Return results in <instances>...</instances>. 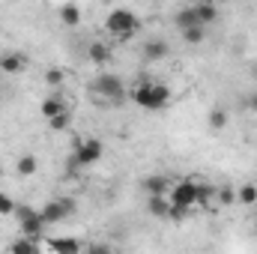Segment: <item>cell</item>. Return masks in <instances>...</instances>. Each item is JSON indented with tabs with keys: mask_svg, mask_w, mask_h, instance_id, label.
I'll return each instance as SVG.
<instances>
[{
	"mask_svg": "<svg viewBox=\"0 0 257 254\" xmlns=\"http://www.w3.org/2000/svg\"><path fill=\"white\" fill-rule=\"evenodd\" d=\"M132 102L147 108V111H162L168 102H171V87L168 84H153V81H144L141 87L132 90Z\"/></svg>",
	"mask_w": 257,
	"mask_h": 254,
	"instance_id": "obj_1",
	"label": "cell"
},
{
	"mask_svg": "<svg viewBox=\"0 0 257 254\" xmlns=\"http://www.w3.org/2000/svg\"><path fill=\"white\" fill-rule=\"evenodd\" d=\"M105 27H108V33H114L120 42H126V39L135 36V30H138L141 24H138V15H135L132 9H111L108 18H105Z\"/></svg>",
	"mask_w": 257,
	"mask_h": 254,
	"instance_id": "obj_2",
	"label": "cell"
},
{
	"mask_svg": "<svg viewBox=\"0 0 257 254\" xmlns=\"http://www.w3.org/2000/svg\"><path fill=\"white\" fill-rule=\"evenodd\" d=\"M93 93H99V96H105L111 102H120L126 96V84L117 75H111V72H99L96 81H93Z\"/></svg>",
	"mask_w": 257,
	"mask_h": 254,
	"instance_id": "obj_3",
	"label": "cell"
},
{
	"mask_svg": "<svg viewBox=\"0 0 257 254\" xmlns=\"http://www.w3.org/2000/svg\"><path fill=\"white\" fill-rule=\"evenodd\" d=\"M75 212V200L72 197H57V200H48L42 209H39V218H42V224H57V221H63Z\"/></svg>",
	"mask_w": 257,
	"mask_h": 254,
	"instance_id": "obj_4",
	"label": "cell"
},
{
	"mask_svg": "<svg viewBox=\"0 0 257 254\" xmlns=\"http://www.w3.org/2000/svg\"><path fill=\"white\" fill-rule=\"evenodd\" d=\"M105 156V147H102V141H96V138H90V141H81L78 144V150H75V156H72V168L75 165H81V168H87V165H96L99 159Z\"/></svg>",
	"mask_w": 257,
	"mask_h": 254,
	"instance_id": "obj_5",
	"label": "cell"
},
{
	"mask_svg": "<svg viewBox=\"0 0 257 254\" xmlns=\"http://www.w3.org/2000/svg\"><path fill=\"white\" fill-rule=\"evenodd\" d=\"M171 203L174 206H183V209H192L194 203H197V186L189 183V180L171 186Z\"/></svg>",
	"mask_w": 257,
	"mask_h": 254,
	"instance_id": "obj_6",
	"label": "cell"
},
{
	"mask_svg": "<svg viewBox=\"0 0 257 254\" xmlns=\"http://www.w3.org/2000/svg\"><path fill=\"white\" fill-rule=\"evenodd\" d=\"M144 191L150 197H165V194H171V180L162 177V174H153V177L144 180Z\"/></svg>",
	"mask_w": 257,
	"mask_h": 254,
	"instance_id": "obj_7",
	"label": "cell"
},
{
	"mask_svg": "<svg viewBox=\"0 0 257 254\" xmlns=\"http://www.w3.org/2000/svg\"><path fill=\"white\" fill-rule=\"evenodd\" d=\"M168 51H171V48H168L165 39H150V42L144 45V60H147V63H159L162 57H168Z\"/></svg>",
	"mask_w": 257,
	"mask_h": 254,
	"instance_id": "obj_8",
	"label": "cell"
},
{
	"mask_svg": "<svg viewBox=\"0 0 257 254\" xmlns=\"http://www.w3.org/2000/svg\"><path fill=\"white\" fill-rule=\"evenodd\" d=\"M48 248L54 254H81V242L75 236H57V239H48Z\"/></svg>",
	"mask_w": 257,
	"mask_h": 254,
	"instance_id": "obj_9",
	"label": "cell"
},
{
	"mask_svg": "<svg viewBox=\"0 0 257 254\" xmlns=\"http://www.w3.org/2000/svg\"><path fill=\"white\" fill-rule=\"evenodd\" d=\"M60 114H66V102L60 93H54V96H48L45 102H42V117L45 120H54V117H60Z\"/></svg>",
	"mask_w": 257,
	"mask_h": 254,
	"instance_id": "obj_10",
	"label": "cell"
},
{
	"mask_svg": "<svg viewBox=\"0 0 257 254\" xmlns=\"http://www.w3.org/2000/svg\"><path fill=\"white\" fill-rule=\"evenodd\" d=\"M174 24L180 27V33H183V30H189V27H203V24L197 21V12H194V6H183V9L174 15Z\"/></svg>",
	"mask_w": 257,
	"mask_h": 254,
	"instance_id": "obj_11",
	"label": "cell"
},
{
	"mask_svg": "<svg viewBox=\"0 0 257 254\" xmlns=\"http://www.w3.org/2000/svg\"><path fill=\"white\" fill-rule=\"evenodd\" d=\"M18 224H21V233H24L27 239H39V236H42V227H45L42 218H39V212H33L30 218H24V221H18Z\"/></svg>",
	"mask_w": 257,
	"mask_h": 254,
	"instance_id": "obj_12",
	"label": "cell"
},
{
	"mask_svg": "<svg viewBox=\"0 0 257 254\" xmlns=\"http://www.w3.org/2000/svg\"><path fill=\"white\" fill-rule=\"evenodd\" d=\"M0 72H9V75L24 72V57H21V54H12V51L0 54Z\"/></svg>",
	"mask_w": 257,
	"mask_h": 254,
	"instance_id": "obj_13",
	"label": "cell"
},
{
	"mask_svg": "<svg viewBox=\"0 0 257 254\" xmlns=\"http://www.w3.org/2000/svg\"><path fill=\"white\" fill-rule=\"evenodd\" d=\"M87 54H90V60L96 66H108L111 63V48L105 45V42H93L90 48H87Z\"/></svg>",
	"mask_w": 257,
	"mask_h": 254,
	"instance_id": "obj_14",
	"label": "cell"
},
{
	"mask_svg": "<svg viewBox=\"0 0 257 254\" xmlns=\"http://www.w3.org/2000/svg\"><path fill=\"white\" fill-rule=\"evenodd\" d=\"M194 12H197V21H200L203 27L218 18V6H212V3H194Z\"/></svg>",
	"mask_w": 257,
	"mask_h": 254,
	"instance_id": "obj_15",
	"label": "cell"
},
{
	"mask_svg": "<svg viewBox=\"0 0 257 254\" xmlns=\"http://www.w3.org/2000/svg\"><path fill=\"white\" fill-rule=\"evenodd\" d=\"M147 209H150L156 218H168V212H171V200H168V197H150Z\"/></svg>",
	"mask_w": 257,
	"mask_h": 254,
	"instance_id": "obj_16",
	"label": "cell"
},
{
	"mask_svg": "<svg viewBox=\"0 0 257 254\" xmlns=\"http://www.w3.org/2000/svg\"><path fill=\"white\" fill-rule=\"evenodd\" d=\"M60 21H63V24H69V27L81 24V9H78L75 3H66V6H60Z\"/></svg>",
	"mask_w": 257,
	"mask_h": 254,
	"instance_id": "obj_17",
	"label": "cell"
},
{
	"mask_svg": "<svg viewBox=\"0 0 257 254\" xmlns=\"http://www.w3.org/2000/svg\"><path fill=\"white\" fill-rule=\"evenodd\" d=\"M36 168H39L36 156H21V159H18V165H15V171H18L21 177H33V174H36Z\"/></svg>",
	"mask_w": 257,
	"mask_h": 254,
	"instance_id": "obj_18",
	"label": "cell"
},
{
	"mask_svg": "<svg viewBox=\"0 0 257 254\" xmlns=\"http://www.w3.org/2000/svg\"><path fill=\"white\" fill-rule=\"evenodd\" d=\"M236 200H239V203H245V206L257 203V186H251V183L239 186V189H236Z\"/></svg>",
	"mask_w": 257,
	"mask_h": 254,
	"instance_id": "obj_19",
	"label": "cell"
},
{
	"mask_svg": "<svg viewBox=\"0 0 257 254\" xmlns=\"http://www.w3.org/2000/svg\"><path fill=\"white\" fill-rule=\"evenodd\" d=\"M9 254H36V239H27V236L15 239L12 248H9Z\"/></svg>",
	"mask_w": 257,
	"mask_h": 254,
	"instance_id": "obj_20",
	"label": "cell"
},
{
	"mask_svg": "<svg viewBox=\"0 0 257 254\" xmlns=\"http://www.w3.org/2000/svg\"><path fill=\"white\" fill-rule=\"evenodd\" d=\"M224 126H227V111H224V108H212V111H209V129L221 132Z\"/></svg>",
	"mask_w": 257,
	"mask_h": 254,
	"instance_id": "obj_21",
	"label": "cell"
},
{
	"mask_svg": "<svg viewBox=\"0 0 257 254\" xmlns=\"http://www.w3.org/2000/svg\"><path fill=\"white\" fill-rule=\"evenodd\" d=\"M183 39L189 45H200L206 39V27H189V30H183Z\"/></svg>",
	"mask_w": 257,
	"mask_h": 254,
	"instance_id": "obj_22",
	"label": "cell"
},
{
	"mask_svg": "<svg viewBox=\"0 0 257 254\" xmlns=\"http://www.w3.org/2000/svg\"><path fill=\"white\" fill-rule=\"evenodd\" d=\"M215 197H218V203L230 206V203L236 200V189H230V186H221V189H215Z\"/></svg>",
	"mask_w": 257,
	"mask_h": 254,
	"instance_id": "obj_23",
	"label": "cell"
},
{
	"mask_svg": "<svg viewBox=\"0 0 257 254\" xmlns=\"http://www.w3.org/2000/svg\"><path fill=\"white\" fill-rule=\"evenodd\" d=\"M15 206L18 203H12V197L0 191V215H15Z\"/></svg>",
	"mask_w": 257,
	"mask_h": 254,
	"instance_id": "obj_24",
	"label": "cell"
},
{
	"mask_svg": "<svg viewBox=\"0 0 257 254\" xmlns=\"http://www.w3.org/2000/svg\"><path fill=\"white\" fill-rule=\"evenodd\" d=\"M63 78H66V75H63V69H57V66L45 72V81H48L51 87H60V84H63Z\"/></svg>",
	"mask_w": 257,
	"mask_h": 254,
	"instance_id": "obj_25",
	"label": "cell"
},
{
	"mask_svg": "<svg viewBox=\"0 0 257 254\" xmlns=\"http://www.w3.org/2000/svg\"><path fill=\"white\" fill-rule=\"evenodd\" d=\"M69 123H72V114H69V111H66V114H60V117H54V120H48V126L54 129V132H63Z\"/></svg>",
	"mask_w": 257,
	"mask_h": 254,
	"instance_id": "obj_26",
	"label": "cell"
},
{
	"mask_svg": "<svg viewBox=\"0 0 257 254\" xmlns=\"http://www.w3.org/2000/svg\"><path fill=\"white\" fill-rule=\"evenodd\" d=\"M87 254H114V248H111L108 242H93V245L87 248Z\"/></svg>",
	"mask_w": 257,
	"mask_h": 254,
	"instance_id": "obj_27",
	"label": "cell"
},
{
	"mask_svg": "<svg viewBox=\"0 0 257 254\" xmlns=\"http://www.w3.org/2000/svg\"><path fill=\"white\" fill-rule=\"evenodd\" d=\"M212 194H215V189H212V186H197V203H206Z\"/></svg>",
	"mask_w": 257,
	"mask_h": 254,
	"instance_id": "obj_28",
	"label": "cell"
},
{
	"mask_svg": "<svg viewBox=\"0 0 257 254\" xmlns=\"http://www.w3.org/2000/svg\"><path fill=\"white\" fill-rule=\"evenodd\" d=\"M186 212H189V209H183V206H174V203H171V212H168V218H186Z\"/></svg>",
	"mask_w": 257,
	"mask_h": 254,
	"instance_id": "obj_29",
	"label": "cell"
},
{
	"mask_svg": "<svg viewBox=\"0 0 257 254\" xmlns=\"http://www.w3.org/2000/svg\"><path fill=\"white\" fill-rule=\"evenodd\" d=\"M248 108L257 114V93H251V96H248Z\"/></svg>",
	"mask_w": 257,
	"mask_h": 254,
	"instance_id": "obj_30",
	"label": "cell"
},
{
	"mask_svg": "<svg viewBox=\"0 0 257 254\" xmlns=\"http://www.w3.org/2000/svg\"><path fill=\"white\" fill-rule=\"evenodd\" d=\"M0 177H3V168H0Z\"/></svg>",
	"mask_w": 257,
	"mask_h": 254,
	"instance_id": "obj_31",
	"label": "cell"
}]
</instances>
